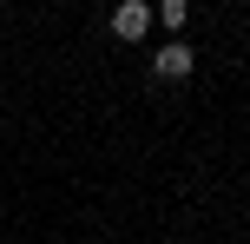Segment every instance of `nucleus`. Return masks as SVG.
<instances>
[{
    "instance_id": "1",
    "label": "nucleus",
    "mask_w": 250,
    "mask_h": 244,
    "mask_svg": "<svg viewBox=\"0 0 250 244\" xmlns=\"http://www.w3.org/2000/svg\"><path fill=\"white\" fill-rule=\"evenodd\" d=\"M191 66H198V53H191L185 40H165V46L151 53V79H191Z\"/></svg>"
},
{
    "instance_id": "2",
    "label": "nucleus",
    "mask_w": 250,
    "mask_h": 244,
    "mask_svg": "<svg viewBox=\"0 0 250 244\" xmlns=\"http://www.w3.org/2000/svg\"><path fill=\"white\" fill-rule=\"evenodd\" d=\"M112 33H119V40H145V33H151V7H145V0L112 7Z\"/></svg>"
},
{
    "instance_id": "3",
    "label": "nucleus",
    "mask_w": 250,
    "mask_h": 244,
    "mask_svg": "<svg viewBox=\"0 0 250 244\" xmlns=\"http://www.w3.org/2000/svg\"><path fill=\"white\" fill-rule=\"evenodd\" d=\"M158 20H165V26H185L191 7H185V0H158Z\"/></svg>"
}]
</instances>
